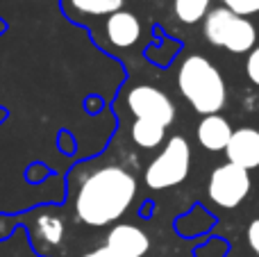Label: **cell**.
<instances>
[{
    "mask_svg": "<svg viewBox=\"0 0 259 257\" xmlns=\"http://www.w3.org/2000/svg\"><path fill=\"white\" fill-rule=\"evenodd\" d=\"M246 73L248 77H250L252 84L259 87V46H255V48L248 53V59H246Z\"/></svg>",
    "mask_w": 259,
    "mask_h": 257,
    "instance_id": "cell-16",
    "label": "cell"
},
{
    "mask_svg": "<svg viewBox=\"0 0 259 257\" xmlns=\"http://www.w3.org/2000/svg\"><path fill=\"white\" fill-rule=\"evenodd\" d=\"M223 3L225 7H230L241 16H250V14L259 12V0H223Z\"/></svg>",
    "mask_w": 259,
    "mask_h": 257,
    "instance_id": "cell-15",
    "label": "cell"
},
{
    "mask_svg": "<svg viewBox=\"0 0 259 257\" xmlns=\"http://www.w3.org/2000/svg\"><path fill=\"white\" fill-rule=\"evenodd\" d=\"M137 178L121 166H103L94 171L75 196V212L82 223L105 228L116 223L137 198Z\"/></svg>",
    "mask_w": 259,
    "mask_h": 257,
    "instance_id": "cell-1",
    "label": "cell"
},
{
    "mask_svg": "<svg viewBox=\"0 0 259 257\" xmlns=\"http://www.w3.org/2000/svg\"><path fill=\"white\" fill-rule=\"evenodd\" d=\"M105 34L114 48H132L141 36V21L137 18V14L121 9V12L107 16Z\"/></svg>",
    "mask_w": 259,
    "mask_h": 257,
    "instance_id": "cell-9",
    "label": "cell"
},
{
    "mask_svg": "<svg viewBox=\"0 0 259 257\" xmlns=\"http://www.w3.org/2000/svg\"><path fill=\"white\" fill-rule=\"evenodd\" d=\"M105 246H109V248L118 250V253H123V255L143 257L150 250V237L139 226H132V223H116V226H112V230L107 232Z\"/></svg>",
    "mask_w": 259,
    "mask_h": 257,
    "instance_id": "cell-8",
    "label": "cell"
},
{
    "mask_svg": "<svg viewBox=\"0 0 259 257\" xmlns=\"http://www.w3.org/2000/svg\"><path fill=\"white\" fill-rule=\"evenodd\" d=\"M82 257H132V255H123V253H118V250L109 248V246H100V248L89 250V253Z\"/></svg>",
    "mask_w": 259,
    "mask_h": 257,
    "instance_id": "cell-18",
    "label": "cell"
},
{
    "mask_svg": "<svg viewBox=\"0 0 259 257\" xmlns=\"http://www.w3.org/2000/svg\"><path fill=\"white\" fill-rule=\"evenodd\" d=\"M64 219L62 217H55V214H41L36 219V235L44 239V244L48 246H59L64 239Z\"/></svg>",
    "mask_w": 259,
    "mask_h": 257,
    "instance_id": "cell-13",
    "label": "cell"
},
{
    "mask_svg": "<svg viewBox=\"0 0 259 257\" xmlns=\"http://www.w3.org/2000/svg\"><path fill=\"white\" fill-rule=\"evenodd\" d=\"M209 3L211 0H173V9L175 16L180 23L184 25H193V23L202 21L209 12Z\"/></svg>",
    "mask_w": 259,
    "mask_h": 257,
    "instance_id": "cell-14",
    "label": "cell"
},
{
    "mask_svg": "<svg viewBox=\"0 0 259 257\" xmlns=\"http://www.w3.org/2000/svg\"><path fill=\"white\" fill-rule=\"evenodd\" d=\"M178 91L202 116L221 114L228 100V87L221 71L202 55H189L178 71Z\"/></svg>",
    "mask_w": 259,
    "mask_h": 257,
    "instance_id": "cell-2",
    "label": "cell"
},
{
    "mask_svg": "<svg viewBox=\"0 0 259 257\" xmlns=\"http://www.w3.org/2000/svg\"><path fill=\"white\" fill-rule=\"evenodd\" d=\"M166 137V127L157 125V123H150V121H137L132 123V141L139 146V148H146V150H152L157 146H161Z\"/></svg>",
    "mask_w": 259,
    "mask_h": 257,
    "instance_id": "cell-11",
    "label": "cell"
},
{
    "mask_svg": "<svg viewBox=\"0 0 259 257\" xmlns=\"http://www.w3.org/2000/svg\"><path fill=\"white\" fill-rule=\"evenodd\" d=\"M230 164L246 168H257L259 166V130L257 127H239L232 132L228 148H225Z\"/></svg>",
    "mask_w": 259,
    "mask_h": 257,
    "instance_id": "cell-7",
    "label": "cell"
},
{
    "mask_svg": "<svg viewBox=\"0 0 259 257\" xmlns=\"http://www.w3.org/2000/svg\"><path fill=\"white\" fill-rule=\"evenodd\" d=\"M127 107L141 121L168 127L175 121V105L161 89L152 84H137L127 91Z\"/></svg>",
    "mask_w": 259,
    "mask_h": 257,
    "instance_id": "cell-6",
    "label": "cell"
},
{
    "mask_svg": "<svg viewBox=\"0 0 259 257\" xmlns=\"http://www.w3.org/2000/svg\"><path fill=\"white\" fill-rule=\"evenodd\" d=\"M191 171V146L184 137L175 135L166 141V146L159 150L155 159L148 164L143 180L148 189L164 191L182 185Z\"/></svg>",
    "mask_w": 259,
    "mask_h": 257,
    "instance_id": "cell-4",
    "label": "cell"
},
{
    "mask_svg": "<svg viewBox=\"0 0 259 257\" xmlns=\"http://www.w3.org/2000/svg\"><path fill=\"white\" fill-rule=\"evenodd\" d=\"M250 173L246 168L237 166V164H221L211 171L209 185H207V194L219 207L234 209L246 200L250 194Z\"/></svg>",
    "mask_w": 259,
    "mask_h": 257,
    "instance_id": "cell-5",
    "label": "cell"
},
{
    "mask_svg": "<svg viewBox=\"0 0 259 257\" xmlns=\"http://www.w3.org/2000/svg\"><path fill=\"white\" fill-rule=\"evenodd\" d=\"M125 0H66L71 9L84 16H112L121 12Z\"/></svg>",
    "mask_w": 259,
    "mask_h": 257,
    "instance_id": "cell-12",
    "label": "cell"
},
{
    "mask_svg": "<svg viewBox=\"0 0 259 257\" xmlns=\"http://www.w3.org/2000/svg\"><path fill=\"white\" fill-rule=\"evenodd\" d=\"M205 39L216 48L234 55L250 53L257 46V27L250 18L232 12L230 7H214L205 16Z\"/></svg>",
    "mask_w": 259,
    "mask_h": 257,
    "instance_id": "cell-3",
    "label": "cell"
},
{
    "mask_svg": "<svg viewBox=\"0 0 259 257\" xmlns=\"http://www.w3.org/2000/svg\"><path fill=\"white\" fill-rule=\"evenodd\" d=\"M246 239H248V246H250V250L259 257V219H255V221L248 223Z\"/></svg>",
    "mask_w": 259,
    "mask_h": 257,
    "instance_id": "cell-17",
    "label": "cell"
},
{
    "mask_svg": "<svg viewBox=\"0 0 259 257\" xmlns=\"http://www.w3.org/2000/svg\"><path fill=\"white\" fill-rule=\"evenodd\" d=\"M232 125L223 114H209V116H202V121L196 127V137L198 144L202 146L209 153H221V150L228 148L230 139H232Z\"/></svg>",
    "mask_w": 259,
    "mask_h": 257,
    "instance_id": "cell-10",
    "label": "cell"
}]
</instances>
